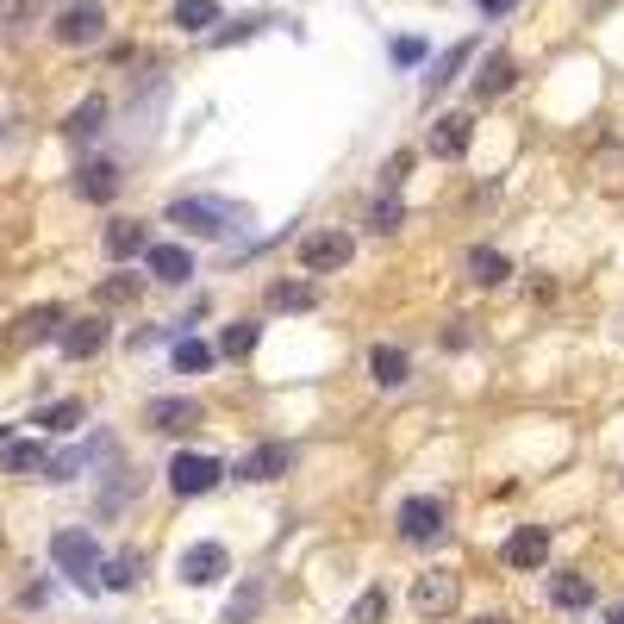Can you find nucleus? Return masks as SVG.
<instances>
[{
  "mask_svg": "<svg viewBox=\"0 0 624 624\" xmlns=\"http://www.w3.org/2000/svg\"><path fill=\"white\" fill-rule=\"evenodd\" d=\"M100 250L113 256V263H132V256L151 250V232H144L137 219H113V225H107V237H100Z\"/></svg>",
  "mask_w": 624,
  "mask_h": 624,
  "instance_id": "f3484780",
  "label": "nucleus"
},
{
  "mask_svg": "<svg viewBox=\"0 0 624 624\" xmlns=\"http://www.w3.org/2000/svg\"><path fill=\"white\" fill-rule=\"evenodd\" d=\"M44 600H51V587H44V581H32V587L20 593V605H44Z\"/></svg>",
  "mask_w": 624,
  "mask_h": 624,
  "instance_id": "58836bf2",
  "label": "nucleus"
},
{
  "mask_svg": "<svg viewBox=\"0 0 624 624\" xmlns=\"http://www.w3.org/2000/svg\"><path fill=\"white\" fill-rule=\"evenodd\" d=\"M549 562V531L544 525H519L506 537V568H519V575H531V568Z\"/></svg>",
  "mask_w": 624,
  "mask_h": 624,
  "instance_id": "4468645a",
  "label": "nucleus"
},
{
  "mask_svg": "<svg viewBox=\"0 0 624 624\" xmlns=\"http://www.w3.org/2000/svg\"><path fill=\"white\" fill-rule=\"evenodd\" d=\"M137 293H144L137 275H107V281L94 288V300H100V307H137Z\"/></svg>",
  "mask_w": 624,
  "mask_h": 624,
  "instance_id": "c85d7f7f",
  "label": "nucleus"
},
{
  "mask_svg": "<svg viewBox=\"0 0 624 624\" xmlns=\"http://www.w3.org/2000/svg\"><path fill=\"white\" fill-rule=\"evenodd\" d=\"M100 125H107V100H100V94H88V100L76 107V113L63 119V137L88 144V137H100Z\"/></svg>",
  "mask_w": 624,
  "mask_h": 624,
  "instance_id": "5701e85b",
  "label": "nucleus"
},
{
  "mask_svg": "<svg viewBox=\"0 0 624 624\" xmlns=\"http://www.w3.org/2000/svg\"><path fill=\"white\" fill-rule=\"evenodd\" d=\"M605 624H624V605H612V619H605Z\"/></svg>",
  "mask_w": 624,
  "mask_h": 624,
  "instance_id": "ea45409f",
  "label": "nucleus"
},
{
  "mask_svg": "<svg viewBox=\"0 0 624 624\" xmlns=\"http://www.w3.org/2000/svg\"><path fill=\"white\" fill-rule=\"evenodd\" d=\"M225 481V463L219 456H200V449H176V463H169V488L181 500H200V493H213Z\"/></svg>",
  "mask_w": 624,
  "mask_h": 624,
  "instance_id": "7ed1b4c3",
  "label": "nucleus"
},
{
  "mask_svg": "<svg viewBox=\"0 0 624 624\" xmlns=\"http://www.w3.org/2000/svg\"><path fill=\"white\" fill-rule=\"evenodd\" d=\"M51 32H57V44H69V51H76V44H100L107 38V7H100V0H76V7L57 13Z\"/></svg>",
  "mask_w": 624,
  "mask_h": 624,
  "instance_id": "423d86ee",
  "label": "nucleus"
},
{
  "mask_svg": "<svg viewBox=\"0 0 624 624\" xmlns=\"http://www.w3.org/2000/svg\"><path fill=\"white\" fill-rule=\"evenodd\" d=\"M81 419H88V406H81V400H57V406H44L32 425H44V431H76Z\"/></svg>",
  "mask_w": 624,
  "mask_h": 624,
  "instance_id": "473e14b6",
  "label": "nucleus"
},
{
  "mask_svg": "<svg viewBox=\"0 0 624 624\" xmlns=\"http://www.w3.org/2000/svg\"><path fill=\"white\" fill-rule=\"evenodd\" d=\"M519 81V57L512 51H493L488 63H481V76H475V100H500Z\"/></svg>",
  "mask_w": 624,
  "mask_h": 624,
  "instance_id": "aec40b11",
  "label": "nucleus"
},
{
  "mask_svg": "<svg viewBox=\"0 0 624 624\" xmlns=\"http://www.w3.org/2000/svg\"><path fill=\"white\" fill-rule=\"evenodd\" d=\"M412 605H419L425 619H449V612L463 605V575H456V568H425V575L412 581Z\"/></svg>",
  "mask_w": 624,
  "mask_h": 624,
  "instance_id": "20e7f679",
  "label": "nucleus"
},
{
  "mask_svg": "<svg viewBox=\"0 0 624 624\" xmlns=\"http://www.w3.org/2000/svg\"><path fill=\"white\" fill-rule=\"evenodd\" d=\"M119 163H107V156H100V163H81V176H76V194L88 200V207H107V200H119Z\"/></svg>",
  "mask_w": 624,
  "mask_h": 624,
  "instance_id": "2eb2a0df",
  "label": "nucleus"
},
{
  "mask_svg": "<svg viewBox=\"0 0 624 624\" xmlns=\"http://www.w3.org/2000/svg\"><path fill=\"white\" fill-rule=\"evenodd\" d=\"M468 63H475V38H456V44L444 51V57H437V63L425 69V100H437V94H444V88H449L456 76H463Z\"/></svg>",
  "mask_w": 624,
  "mask_h": 624,
  "instance_id": "dca6fc26",
  "label": "nucleus"
},
{
  "mask_svg": "<svg viewBox=\"0 0 624 624\" xmlns=\"http://www.w3.org/2000/svg\"><path fill=\"white\" fill-rule=\"evenodd\" d=\"M94 456H113V437H94L88 449H63V456H51V463H44V481H76V475H88Z\"/></svg>",
  "mask_w": 624,
  "mask_h": 624,
  "instance_id": "6ab92c4d",
  "label": "nucleus"
},
{
  "mask_svg": "<svg viewBox=\"0 0 624 624\" xmlns=\"http://www.w3.org/2000/svg\"><path fill=\"white\" fill-rule=\"evenodd\" d=\"M475 624H506V619H475Z\"/></svg>",
  "mask_w": 624,
  "mask_h": 624,
  "instance_id": "a19ab883",
  "label": "nucleus"
},
{
  "mask_svg": "<svg viewBox=\"0 0 624 624\" xmlns=\"http://www.w3.org/2000/svg\"><path fill=\"white\" fill-rule=\"evenodd\" d=\"M0 444H7V425H0Z\"/></svg>",
  "mask_w": 624,
  "mask_h": 624,
  "instance_id": "79ce46f5",
  "label": "nucleus"
},
{
  "mask_svg": "<svg viewBox=\"0 0 624 624\" xmlns=\"http://www.w3.org/2000/svg\"><path fill=\"white\" fill-rule=\"evenodd\" d=\"M393 63H425V38H393Z\"/></svg>",
  "mask_w": 624,
  "mask_h": 624,
  "instance_id": "c9c22d12",
  "label": "nucleus"
},
{
  "mask_svg": "<svg viewBox=\"0 0 624 624\" xmlns=\"http://www.w3.org/2000/svg\"><path fill=\"white\" fill-rule=\"evenodd\" d=\"M256 337H263V325H250V319H232V325H225V332H219V356H250L256 350Z\"/></svg>",
  "mask_w": 624,
  "mask_h": 624,
  "instance_id": "a878e982",
  "label": "nucleus"
},
{
  "mask_svg": "<svg viewBox=\"0 0 624 624\" xmlns=\"http://www.w3.org/2000/svg\"><path fill=\"white\" fill-rule=\"evenodd\" d=\"M288 468H293V449L288 444H256L250 456H237V463H232V475H237V481H250V488H263V481H281Z\"/></svg>",
  "mask_w": 624,
  "mask_h": 624,
  "instance_id": "9d476101",
  "label": "nucleus"
},
{
  "mask_svg": "<svg viewBox=\"0 0 624 624\" xmlns=\"http://www.w3.org/2000/svg\"><path fill=\"white\" fill-rule=\"evenodd\" d=\"M269 600V581H263V575H250V581H244V593H237L232 605H225V624H244V619H256V605Z\"/></svg>",
  "mask_w": 624,
  "mask_h": 624,
  "instance_id": "7c9ffc66",
  "label": "nucleus"
},
{
  "mask_svg": "<svg viewBox=\"0 0 624 624\" xmlns=\"http://www.w3.org/2000/svg\"><path fill=\"white\" fill-rule=\"evenodd\" d=\"M350 256H356L350 232H312V237H300V269H307V275H332V269H344Z\"/></svg>",
  "mask_w": 624,
  "mask_h": 624,
  "instance_id": "6e6552de",
  "label": "nucleus"
},
{
  "mask_svg": "<svg viewBox=\"0 0 624 624\" xmlns=\"http://www.w3.org/2000/svg\"><path fill=\"white\" fill-rule=\"evenodd\" d=\"M57 344H63V356H69V363H88V356L107 350V319H63Z\"/></svg>",
  "mask_w": 624,
  "mask_h": 624,
  "instance_id": "ddd939ff",
  "label": "nucleus"
},
{
  "mask_svg": "<svg viewBox=\"0 0 624 624\" xmlns=\"http://www.w3.org/2000/svg\"><path fill=\"white\" fill-rule=\"evenodd\" d=\"M44 463H51V449L44 444H7L0 449V468H7V475H38Z\"/></svg>",
  "mask_w": 624,
  "mask_h": 624,
  "instance_id": "393cba45",
  "label": "nucleus"
},
{
  "mask_svg": "<svg viewBox=\"0 0 624 624\" xmlns=\"http://www.w3.org/2000/svg\"><path fill=\"white\" fill-rule=\"evenodd\" d=\"M144 425L163 431V437H188V431L200 425V400H188V393H163V400H151Z\"/></svg>",
  "mask_w": 624,
  "mask_h": 624,
  "instance_id": "1a4fd4ad",
  "label": "nucleus"
},
{
  "mask_svg": "<svg viewBox=\"0 0 624 624\" xmlns=\"http://www.w3.org/2000/svg\"><path fill=\"white\" fill-rule=\"evenodd\" d=\"M319 288L312 281H269V312H312Z\"/></svg>",
  "mask_w": 624,
  "mask_h": 624,
  "instance_id": "b1692460",
  "label": "nucleus"
},
{
  "mask_svg": "<svg viewBox=\"0 0 624 624\" xmlns=\"http://www.w3.org/2000/svg\"><path fill=\"white\" fill-rule=\"evenodd\" d=\"M176 25L181 32H213L219 25V0H176Z\"/></svg>",
  "mask_w": 624,
  "mask_h": 624,
  "instance_id": "c756f323",
  "label": "nucleus"
},
{
  "mask_svg": "<svg viewBox=\"0 0 624 624\" xmlns=\"http://www.w3.org/2000/svg\"><path fill=\"white\" fill-rule=\"evenodd\" d=\"M207 363H213V350H207L200 337H181V344H176V369H181V375H200Z\"/></svg>",
  "mask_w": 624,
  "mask_h": 624,
  "instance_id": "f704fd0d",
  "label": "nucleus"
},
{
  "mask_svg": "<svg viewBox=\"0 0 624 624\" xmlns=\"http://www.w3.org/2000/svg\"><path fill=\"white\" fill-rule=\"evenodd\" d=\"M406 375H412V356L400 350V344H375L369 350V381L375 388H406Z\"/></svg>",
  "mask_w": 624,
  "mask_h": 624,
  "instance_id": "a211bd4d",
  "label": "nucleus"
},
{
  "mask_svg": "<svg viewBox=\"0 0 624 624\" xmlns=\"http://www.w3.org/2000/svg\"><path fill=\"white\" fill-rule=\"evenodd\" d=\"M406 163H412L406 151H400V156H388V176H381V188H400V176H406Z\"/></svg>",
  "mask_w": 624,
  "mask_h": 624,
  "instance_id": "4c0bfd02",
  "label": "nucleus"
},
{
  "mask_svg": "<svg viewBox=\"0 0 624 624\" xmlns=\"http://www.w3.org/2000/svg\"><path fill=\"white\" fill-rule=\"evenodd\" d=\"M244 219V207H232L225 194H176L169 200V225H181L188 237H225Z\"/></svg>",
  "mask_w": 624,
  "mask_h": 624,
  "instance_id": "f257e3e1",
  "label": "nucleus"
},
{
  "mask_svg": "<svg viewBox=\"0 0 624 624\" xmlns=\"http://www.w3.org/2000/svg\"><path fill=\"white\" fill-rule=\"evenodd\" d=\"M400 219H406V207H400V194L388 188V194L369 207V232H375V237H388V232H400Z\"/></svg>",
  "mask_w": 624,
  "mask_h": 624,
  "instance_id": "2f4dec72",
  "label": "nucleus"
},
{
  "mask_svg": "<svg viewBox=\"0 0 624 624\" xmlns=\"http://www.w3.org/2000/svg\"><path fill=\"white\" fill-rule=\"evenodd\" d=\"M506 275H512L506 250H493V244H475V250H468V281H475V288H500Z\"/></svg>",
  "mask_w": 624,
  "mask_h": 624,
  "instance_id": "412c9836",
  "label": "nucleus"
},
{
  "mask_svg": "<svg viewBox=\"0 0 624 624\" xmlns=\"http://www.w3.org/2000/svg\"><path fill=\"white\" fill-rule=\"evenodd\" d=\"M481 7V20H506L512 7H525V0H475Z\"/></svg>",
  "mask_w": 624,
  "mask_h": 624,
  "instance_id": "e433bc0d",
  "label": "nucleus"
},
{
  "mask_svg": "<svg viewBox=\"0 0 624 624\" xmlns=\"http://www.w3.org/2000/svg\"><path fill=\"white\" fill-rule=\"evenodd\" d=\"M388 619V593L381 587H363V600L350 605V624H381Z\"/></svg>",
  "mask_w": 624,
  "mask_h": 624,
  "instance_id": "72a5a7b5",
  "label": "nucleus"
},
{
  "mask_svg": "<svg viewBox=\"0 0 624 624\" xmlns=\"http://www.w3.org/2000/svg\"><path fill=\"white\" fill-rule=\"evenodd\" d=\"M51 562H57V575L69 587H81V593H94V587H100V544H94V531H57V537H51Z\"/></svg>",
  "mask_w": 624,
  "mask_h": 624,
  "instance_id": "f03ea898",
  "label": "nucleus"
},
{
  "mask_svg": "<svg viewBox=\"0 0 624 624\" xmlns=\"http://www.w3.org/2000/svg\"><path fill=\"white\" fill-rule=\"evenodd\" d=\"M144 269H151V281H163V288H181V281H194V250H188V244H151V250H144Z\"/></svg>",
  "mask_w": 624,
  "mask_h": 624,
  "instance_id": "f8f14e48",
  "label": "nucleus"
},
{
  "mask_svg": "<svg viewBox=\"0 0 624 624\" xmlns=\"http://www.w3.org/2000/svg\"><path fill=\"white\" fill-rule=\"evenodd\" d=\"M468 144H475V119H468V113H444V119H431L425 151L437 156V163H456V156H468Z\"/></svg>",
  "mask_w": 624,
  "mask_h": 624,
  "instance_id": "9b49d317",
  "label": "nucleus"
},
{
  "mask_svg": "<svg viewBox=\"0 0 624 624\" xmlns=\"http://www.w3.org/2000/svg\"><path fill=\"white\" fill-rule=\"evenodd\" d=\"M57 332H63V307H38L20 319V344H44V337H57Z\"/></svg>",
  "mask_w": 624,
  "mask_h": 624,
  "instance_id": "bb28decb",
  "label": "nucleus"
},
{
  "mask_svg": "<svg viewBox=\"0 0 624 624\" xmlns=\"http://www.w3.org/2000/svg\"><path fill=\"white\" fill-rule=\"evenodd\" d=\"M137 575H144L137 556H113V562H100V587H107V593H132Z\"/></svg>",
  "mask_w": 624,
  "mask_h": 624,
  "instance_id": "cd10ccee",
  "label": "nucleus"
},
{
  "mask_svg": "<svg viewBox=\"0 0 624 624\" xmlns=\"http://www.w3.org/2000/svg\"><path fill=\"white\" fill-rule=\"evenodd\" d=\"M176 575H181L188 587H213L219 575H232V549H225V544H213V537H200V544H188V549H181Z\"/></svg>",
  "mask_w": 624,
  "mask_h": 624,
  "instance_id": "0eeeda50",
  "label": "nucleus"
},
{
  "mask_svg": "<svg viewBox=\"0 0 624 624\" xmlns=\"http://www.w3.org/2000/svg\"><path fill=\"white\" fill-rule=\"evenodd\" d=\"M444 531H449V506L437 493H412L406 506H400V537L406 544H437Z\"/></svg>",
  "mask_w": 624,
  "mask_h": 624,
  "instance_id": "39448f33",
  "label": "nucleus"
},
{
  "mask_svg": "<svg viewBox=\"0 0 624 624\" xmlns=\"http://www.w3.org/2000/svg\"><path fill=\"white\" fill-rule=\"evenodd\" d=\"M549 605H562V612H587V605H593V581H587L581 568L556 575V581H549Z\"/></svg>",
  "mask_w": 624,
  "mask_h": 624,
  "instance_id": "4be33fe9",
  "label": "nucleus"
}]
</instances>
